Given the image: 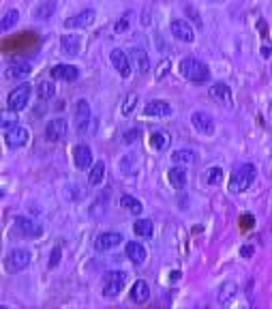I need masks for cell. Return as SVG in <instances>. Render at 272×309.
Returning <instances> with one entry per match:
<instances>
[{
    "label": "cell",
    "mask_w": 272,
    "mask_h": 309,
    "mask_svg": "<svg viewBox=\"0 0 272 309\" xmlns=\"http://www.w3.org/2000/svg\"><path fill=\"white\" fill-rule=\"evenodd\" d=\"M178 69H180V75L189 82H208L210 80L208 64L197 58H183L178 64Z\"/></svg>",
    "instance_id": "6da1fadb"
},
{
    "label": "cell",
    "mask_w": 272,
    "mask_h": 309,
    "mask_svg": "<svg viewBox=\"0 0 272 309\" xmlns=\"http://www.w3.org/2000/svg\"><path fill=\"white\" fill-rule=\"evenodd\" d=\"M255 172H257L255 165H251V163H244L240 168H236L232 174V181H230V191L232 193H244L248 187L253 185Z\"/></svg>",
    "instance_id": "7a4b0ae2"
},
{
    "label": "cell",
    "mask_w": 272,
    "mask_h": 309,
    "mask_svg": "<svg viewBox=\"0 0 272 309\" xmlns=\"http://www.w3.org/2000/svg\"><path fill=\"white\" fill-rule=\"evenodd\" d=\"M127 273L124 271H109L103 275V296L105 299H116L122 292L124 283H127Z\"/></svg>",
    "instance_id": "3957f363"
},
{
    "label": "cell",
    "mask_w": 272,
    "mask_h": 309,
    "mask_svg": "<svg viewBox=\"0 0 272 309\" xmlns=\"http://www.w3.org/2000/svg\"><path fill=\"white\" fill-rule=\"evenodd\" d=\"M30 95H32L30 84L24 82V84L15 86L7 97V107L11 109V112H21V109H26V105L30 103Z\"/></svg>",
    "instance_id": "277c9868"
},
{
    "label": "cell",
    "mask_w": 272,
    "mask_h": 309,
    "mask_svg": "<svg viewBox=\"0 0 272 309\" xmlns=\"http://www.w3.org/2000/svg\"><path fill=\"white\" fill-rule=\"evenodd\" d=\"M30 260H32V253L28 249H11L7 256V269L11 273H19L28 267Z\"/></svg>",
    "instance_id": "5b68a950"
},
{
    "label": "cell",
    "mask_w": 272,
    "mask_h": 309,
    "mask_svg": "<svg viewBox=\"0 0 272 309\" xmlns=\"http://www.w3.org/2000/svg\"><path fill=\"white\" fill-rule=\"evenodd\" d=\"M191 125H193V129L201 136H212L214 134V118L208 112H201V109L191 114Z\"/></svg>",
    "instance_id": "8992f818"
},
{
    "label": "cell",
    "mask_w": 272,
    "mask_h": 309,
    "mask_svg": "<svg viewBox=\"0 0 272 309\" xmlns=\"http://www.w3.org/2000/svg\"><path fill=\"white\" fill-rule=\"evenodd\" d=\"M109 60L111 64H114V69L118 71L120 77H129L131 71H133V64H131V58L127 56V52L116 48V50H111L109 52Z\"/></svg>",
    "instance_id": "52a82bcc"
},
{
    "label": "cell",
    "mask_w": 272,
    "mask_h": 309,
    "mask_svg": "<svg viewBox=\"0 0 272 309\" xmlns=\"http://www.w3.org/2000/svg\"><path fill=\"white\" fill-rule=\"evenodd\" d=\"M95 19H97V11L95 9H84V11H79V13H75V15H71L69 19H66L64 26L66 28H88V26L95 24Z\"/></svg>",
    "instance_id": "ba28073f"
},
{
    "label": "cell",
    "mask_w": 272,
    "mask_h": 309,
    "mask_svg": "<svg viewBox=\"0 0 272 309\" xmlns=\"http://www.w3.org/2000/svg\"><path fill=\"white\" fill-rule=\"evenodd\" d=\"M210 99H214L217 103H221L223 107H232L234 105V99H232V88L225 84V82H217V84H212L210 86V91H208Z\"/></svg>",
    "instance_id": "9c48e42d"
},
{
    "label": "cell",
    "mask_w": 272,
    "mask_h": 309,
    "mask_svg": "<svg viewBox=\"0 0 272 309\" xmlns=\"http://www.w3.org/2000/svg\"><path fill=\"white\" fill-rule=\"evenodd\" d=\"M66 131H69V125H66L64 118H52L48 127H45V138H48L50 142H60L66 138Z\"/></svg>",
    "instance_id": "30bf717a"
},
{
    "label": "cell",
    "mask_w": 272,
    "mask_h": 309,
    "mask_svg": "<svg viewBox=\"0 0 272 309\" xmlns=\"http://www.w3.org/2000/svg\"><path fill=\"white\" fill-rule=\"evenodd\" d=\"M172 35L183 43H193L195 41V30L187 19H174L172 21Z\"/></svg>",
    "instance_id": "8fae6325"
},
{
    "label": "cell",
    "mask_w": 272,
    "mask_h": 309,
    "mask_svg": "<svg viewBox=\"0 0 272 309\" xmlns=\"http://www.w3.org/2000/svg\"><path fill=\"white\" fill-rule=\"evenodd\" d=\"M122 240H124V238H122L120 232H103V234L97 236V240H95V249H97V251L116 249Z\"/></svg>",
    "instance_id": "7c38bea8"
},
{
    "label": "cell",
    "mask_w": 272,
    "mask_h": 309,
    "mask_svg": "<svg viewBox=\"0 0 272 309\" xmlns=\"http://www.w3.org/2000/svg\"><path fill=\"white\" fill-rule=\"evenodd\" d=\"M90 120H93V114H90V103L86 101V99H79V101L75 103V127H77L79 134L86 131Z\"/></svg>",
    "instance_id": "4fadbf2b"
},
{
    "label": "cell",
    "mask_w": 272,
    "mask_h": 309,
    "mask_svg": "<svg viewBox=\"0 0 272 309\" xmlns=\"http://www.w3.org/2000/svg\"><path fill=\"white\" fill-rule=\"evenodd\" d=\"M28 138H30L28 129H26V127H19V125L5 134V142H7L9 148H21V146H26Z\"/></svg>",
    "instance_id": "5bb4252c"
},
{
    "label": "cell",
    "mask_w": 272,
    "mask_h": 309,
    "mask_svg": "<svg viewBox=\"0 0 272 309\" xmlns=\"http://www.w3.org/2000/svg\"><path fill=\"white\" fill-rule=\"evenodd\" d=\"M129 58L133 62V69L138 71L140 75H146L150 71V58H148V54H146L142 48H133L131 54H129Z\"/></svg>",
    "instance_id": "9a60e30c"
},
{
    "label": "cell",
    "mask_w": 272,
    "mask_h": 309,
    "mask_svg": "<svg viewBox=\"0 0 272 309\" xmlns=\"http://www.w3.org/2000/svg\"><path fill=\"white\" fill-rule=\"evenodd\" d=\"M73 163L79 170H86L93 165V150H90L88 144H77L73 148Z\"/></svg>",
    "instance_id": "2e32d148"
},
{
    "label": "cell",
    "mask_w": 272,
    "mask_h": 309,
    "mask_svg": "<svg viewBox=\"0 0 272 309\" xmlns=\"http://www.w3.org/2000/svg\"><path fill=\"white\" fill-rule=\"evenodd\" d=\"M15 226H17V230L21 232V234L28 236V238H37V236L43 234V228L28 217H15Z\"/></svg>",
    "instance_id": "e0dca14e"
},
{
    "label": "cell",
    "mask_w": 272,
    "mask_h": 309,
    "mask_svg": "<svg viewBox=\"0 0 272 309\" xmlns=\"http://www.w3.org/2000/svg\"><path fill=\"white\" fill-rule=\"evenodd\" d=\"M144 114H146V116L165 118V116L172 114V105H169L167 101H163V99H154V101L146 103V107H144Z\"/></svg>",
    "instance_id": "ac0fdd59"
},
{
    "label": "cell",
    "mask_w": 272,
    "mask_h": 309,
    "mask_svg": "<svg viewBox=\"0 0 272 309\" xmlns=\"http://www.w3.org/2000/svg\"><path fill=\"white\" fill-rule=\"evenodd\" d=\"M52 75L56 80H62V82H75L79 77V69L75 64H56L52 69Z\"/></svg>",
    "instance_id": "d6986e66"
},
{
    "label": "cell",
    "mask_w": 272,
    "mask_h": 309,
    "mask_svg": "<svg viewBox=\"0 0 272 309\" xmlns=\"http://www.w3.org/2000/svg\"><path fill=\"white\" fill-rule=\"evenodd\" d=\"M60 48L64 54H69V56H77L79 54V48H82V37L79 35H62L60 37Z\"/></svg>",
    "instance_id": "ffe728a7"
},
{
    "label": "cell",
    "mask_w": 272,
    "mask_h": 309,
    "mask_svg": "<svg viewBox=\"0 0 272 309\" xmlns=\"http://www.w3.org/2000/svg\"><path fill=\"white\" fill-rule=\"evenodd\" d=\"M167 181L174 189H185L187 185V170L185 165H174L172 170H167Z\"/></svg>",
    "instance_id": "44dd1931"
},
{
    "label": "cell",
    "mask_w": 272,
    "mask_h": 309,
    "mask_svg": "<svg viewBox=\"0 0 272 309\" xmlns=\"http://www.w3.org/2000/svg\"><path fill=\"white\" fill-rule=\"evenodd\" d=\"M148 296H150L148 281L138 279V281L133 283V288H131V301L133 303H146V301H148Z\"/></svg>",
    "instance_id": "7402d4cb"
},
{
    "label": "cell",
    "mask_w": 272,
    "mask_h": 309,
    "mask_svg": "<svg viewBox=\"0 0 272 309\" xmlns=\"http://www.w3.org/2000/svg\"><path fill=\"white\" fill-rule=\"evenodd\" d=\"M56 9H58V3H56V0H43V3H41V5L35 9V19L43 21V19H50V17H54Z\"/></svg>",
    "instance_id": "603a6c76"
},
{
    "label": "cell",
    "mask_w": 272,
    "mask_h": 309,
    "mask_svg": "<svg viewBox=\"0 0 272 309\" xmlns=\"http://www.w3.org/2000/svg\"><path fill=\"white\" fill-rule=\"evenodd\" d=\"M127 258L133 262V264H144L146 262V249L140 245V242H135V240H131V242H127Z\"/></svg>",
    "instance_id": "cb8c5ba5"
},
{
    "label": "cell",
    "mask_w": 272,
    "mask_h": 309,
    "mask_svg": "<svg viewBox=\"0 0 272 309\" xmlns=\"http://www.w3.org/2000/svg\"><path fill=\"white\" fill-rule=\"evenodd\" d=\"M30 73H32V64L28 60H13L9 67L11 77H28Z\"/></svg>",
    "instance_id": "d4e9b609"
},
{
    "label": "cell",
    "mask_w": 272,
    "mask_h": 309,
    "mask_svg": "<svg viewBox=\"0 0 272 309\" xmlns=\"http://www.w3.org/2000/svg\"><path fill=\"white\" fill-rule=\"evenodd\" d=\"M172 161L176 165H189V163H193L195 161V150H191V148H178L172 152Z\"/></svg>",
    "instance_id": "484cf974"
},
{
    "label": "cell",
    "mask_w": 272,
    "mask_h": 309,
    "mask_svg": "<svg viewBox=\"0 0 272 309\" xmlns=\"http://www.w3.org/2000/svg\"><path fill=\"white\" fill-rule=\"evenodd\" d=\"M169 144H172V138H169V134H165V131H154L150 136V146L154 150H167Z\"/></svg>",
    "instance_id": "4316f807"
},
{
    "label": "cell",
    "mask_w": 272,
    "mask_h": 309,
    "mask_svg": "<svg viewBox=\"0 0 272 309\" xmlns=\"http://www.w3.org/2000/svg\"><path fill=\"white\" fill-rule=\"evenodd\" d=\"M120 206L124 208V211L133 213V215H142V211H144V204L138 200V197H133V195H122L120 197Z\"/></svg>",
    "instance_id": "83f0119b"
},
{
    "label": "cell",
    "mask_w": 272,
    "mask_h": 309,
    "mask_svg": "<svg viewBox=\"0 0 272 309\" xmlns=\"http://www.w3.org/2000/svg\"><path fill=\"white\" fill-rule=\"evenodd\" d=\"M103 179H105V163L103 161H97L93 168H90V174H88V183L90 185H95V187H99L101 183H103Z\"/></svg>",
    "instance_id": "f1b7e54d"
},
{
    "label": "cell",
    "mask_w": 272,
    "mask_h": 309,
    "mask_svg": "<svg viewBox=\"0 0 272 309\" xmlns=\"http://www.w3.org/2000/svg\"><path fill=\"white\" fill-rule=\"evenodd\" d=\"M133 232L142 238H150L152 232H154V226H152L150 219H138V222L133 224Z\"/></svg>",
    "instance_id": "f546056e"
},
{
    "label": "cell",
    "mask_w": 272,
    "mask_h": 309,
    "mask_svg": "<svg viewBox=\"0 0 272 309\" xmlns=\"http://www.w3.org/2000/svg\"><path fill=\"white\" fill-rule=\"evenodd\" d=\"M236 292H238V285H236L234 281H225L221 288H219V292H217V301H219L221 305H225Z\"/></svg>",
    "instance_id": "4dcf8cb0"
},
{
    "label": "cell",
    "mask_w": 272,
    "mask_h": 309,
    "mask_svg": "<svg viewBox=\"0 0 272 309\" xmlns=\"http://www.w3.org/2000/svg\"><path fill=\"white\" fill-rule=\"evenodd\" d=\"M17 19H19V11L17 9H7L5 13H3V21H0V28H3V32L13 28L17 24Z\"/></svg>",
    "instance_id": "1f68e13d"
},
{
    "label": "cell",
    "mask_w": 272,
    "mask_h": 309,
    "mask_svg": "<svg viewBox=\"0 0 272 309\" xmlns=\"http://www.w3.org/2000/svg\"><path fill=\"white\" fill-rule=\"evenodd\" d=\"M37 93H39L41 101H48V99H52V97L56 95V86H54V82L43 80V82L39 84V88H37Z\"/></svg>",
    "instance_id": "d6a6232c"
},
{
    "label": "cell",
    "mask_w": 272,
    "mask_h": 309,
    "mask_svg": "<svg viewBox=\"0 0 272 309\" xmlns=\"http://www.w3.org/2000/svg\"><path fill=\"white\" fill-rule=\"evenodd\" d=\"M135 105H138V95L135 93H129L127 97H124V101H122V116H131L135 112Z\"/></svg>",
    "instance_id": "836d02e7"
},
{
    "label": "cell",
    "mask_w": 272,
    "mask_h": 309,
    "mask_svg": "<svg viewBox=\"0 0 272 309\" xmlns=\"http://www.w3.org/2000/svg\"><path fill=\"white\" fill-rule=\"evenodd\" d=\"M223 181V170L219 168V165H212V168L206 172V183L208 185H219Z\"/></svg>",
    "instance_id": "e575fe53"
},
{
    "label": "cell",
    "mask_w": 272,
    "mask_h": 309,
    "mask_svg": "<svg viewBox=\"0 0 272 309\" xmlns=\"http://www.w3.org/2000/svg\"><path fill=\"white\" fill-rule=\"evenodd\" d=\"M133 168H135V157H133V154H124L122 161H120L122 174H133Z\"/></svg>",
    "instance_id": "d590c367"
},
{
    "label": "cell",
    "mask_w": 272,
    "mask_h": 309,
    "mask_svg": "<svg viewBox=\"0 0 272 309\" xmlns=\"http://www.w3.org/2000/svg\"><path fill=\"white\" fill-rule=\"evenodd\" d=\"M129 24H131V11H127V13H124V15L116 21V24H114V30H116V32H124V30L129 28Z\"/></svg>",
    "instance_id": "8d00e7d4"
},
{
    "label": "cell",
    "mask_w": 272,
    "mask_h": 309,
    "mask_svg": "<svg viewBox=\"0 0 272 309\" xmlns=\"http://www.w3.org/2000/svg\"><path fill=\"white\" fill-rule=\"evenodd\" d=\"M142 136V129L140 127H135V129H129L127 134H124V138H122V142L124 144H133V142H138V138Z\"/></svg>",
    "instance_id": "74e56055"
},
{
    "label": "cell",
    "mask_w": 272,
    "mask_h": 309,
    "mask_svg": "<svg viewBox=\"0 0 272 309\" xmlns=\"http://www.w3.org/2000/svg\"><path fill=\"white\" fill-rule=\"evenodd\" d=\"M0 125H3V129H5V134H7V131H11V129H13V127H17V118L13 116V118H11V116H3V120H0Z\"/></svg>",
    "instance_id": "f35d334b"
},
{
    "label": "cell",
    "mask_w": 272,
    "mask_h": 309,
    "mask_svg": "<svg viewBox=\"0 0 272 309\" xmlns=\"http://www.w3.org/2000/svg\"><path fill=\"white\" fill-rule=\"evenodd\" d=\"M60 256H62V249H60V247H54V249H52V256H50V269L58 267Z\"/></svg>",
    "instance_id": "ab89813d"
},
{
    "label": "cell",
    "mask_w": 272,
    "mask_h": 309,
    "mask_svg": "<svg viewBox=\"0 0 272 309\" xmlns=\"http://www.w3.org/2000/svg\"><path fill=\"white\" fill-rule=\"evenodd\" d=\"M253 253H255V247H253V245H244V247L240 249V256H242V258H251Z\"/></svg>",
    "instance_id": "60d3db41"
},
{
    "label": "cell",
    "mask_w": 272,
    "mask_h": 309,
    "mask_svg": "<svg viewBox=\"0 0 272 309\" xmlns=\"http://www.w3.org/2000/svg\"><path fill=\"white\" fill-rule=\"evenodd\" d=\"M240 222H242V228L246 230V228H251V226L255 224V219H253L251 215H242V219H240Z\"/></svg>",
    "instance_id": "b9f144b4"
},
{
    "label": "cell",
    "mask_w": 272,
    "mask_h": 309,
    "mask_svg": "<svg viewBox=\"0 0 272 309\" xmlns=\"http://www.w3.org/2000/svg\"><path fill=\"white\" fill-rule=\"evenodd\" d=\"M262 56H264V58L272 56V48H262Z\"/></svg>",
    "instance_id": "7bdbcfd3"
},
{
    "label": "cell",
    "mask_w": 272,
    "mask_h": 309,
    "mask_svg": "<svg viewBox=\"0 0 272 309\" xmlns=\"http://www.w3.org/2000/svg\"><path fill=\"white\" fill-rule=\"evenodd\" d=\"M212 3H225V0H212Z\"/></svg>",
    "instance_id": "ee69618b"
}]
</instances>
